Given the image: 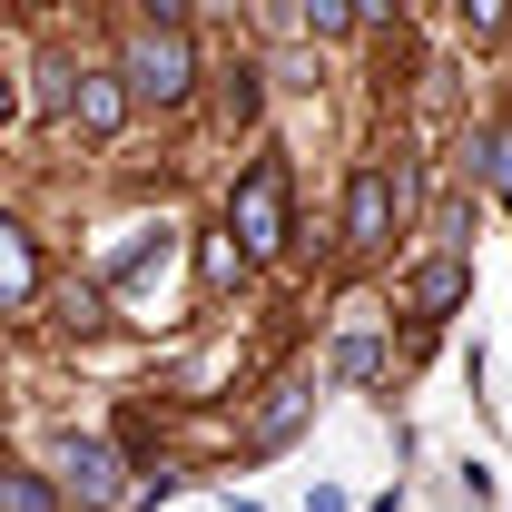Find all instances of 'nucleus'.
<instances>
[{
  "label": "nucleus",
  "mask_w": 512,
  "mask_h": 512,
  "mask_svg": "<svg viewBox=\"0 0 512 512\" xmlns=\"http://www.w3.org/2000/svg\"><path fill=\"white\" fill-rule=\"evenodd\" d=\"M355 20H394V0H355Z\"/></svg>",
  "instance_id": "nucleus-15"
},
{
  "label": "nucleus",
  "mask_w": 512,
  "mask_h": 512,
  "mask_svg": "<svg viewBox=\"0 0 512 512\" xmlns=\"http://www.w3.org/2000/svg\"><path fill=\"white\" fill-rule=\"evenodd\" d=\"M227 237H237L247 266L286 256V158H256L247 178H237V197H227Z\"/></svg>",
  "instance_id": "nucleus-1"
},
{
  "label": "nucleus",
  "mask_w": 512,
  "mask_h": 512,
  "mask_svg": "<svg viewBox=\"0 0 512 512\" xmlns=\"http://www.w3.org/2000/svg\"><path fill=\"white\" fill-rule=\"evenodd\" d=\"M0 512H60V503H50V483H20V473H10V483H0Z\"/></svg>",
  "instance_id": "nucleus-12"
},
{
  "label": "nucleus",
  "mask_w": 512,
  "mask_h": 512,
  "mask_svg": "<svg viewBox=\"0 0 512 512\" xmlns=\"http://www.w3.org/2000/svg\"><path fill=\"white\" fill-rule=\"evenodd\" d=\"M296 20H306L316 40H345V30H355V0H296Z\"/></svg>",
  "instance_id": "nucleus-9"
},
{
  "label": "nucleus",
  "mask_w": 512,
  "mask_h": 512,
  "mask_svg": "<svg viewBox=\"0 0 512 512\" xmlns=\"http://www.w3.org/2000/svg\"><path fill=\"white\" fill-rule=\"evenodd\" d=\"M306 512H355V503H345L335 483H316V493H306Z\"/></svg>",
  "instance_id": "nucleus-14"
},
{
  "label": "nucleus",
  "mask_w": 512,
  "mask_h": 512,
  "mask_svg": "<svg viewBox=\"0 0 512 512\" xmlns=\"http://www.w3.org/2000/svg\"><path fill=\"white\" fill-rule=\"evenodd\" d=\"M69 473H79L99 503H119V473H109V453H99V444H69Z\"/></svg>",
  "instance_id": "nucleus-8"
},
{
  "label": "nucleus",
  "mask_w": 512,
  "mask_h": 512,
  "mask_svg": "<svg viewBox=\"0 0 512 512\" xmlns=\"http://www.w3.org/2000/svg\"><path fill=\"white\" fill-rule=\"evenodd\" d=\"M463 286H473V266H463V256L414 266V306H424V316H453V306H463Z\"/></svg>",
  "instance_id": "nucleus-6"
},
{
  "label": "nucleus",
  "mask_w": 512,
  "mask_h": 512,
  "mask_svg": "<svg viewBox=\"0 0 512 512\" xmlns=\"http://www.w3.org/2000/svg\"><path fill=\"white\" fill-rule=\"evenodd\" d=\"M453 10H463L473 40H503V20H512V0H453Z\"/></svg>",
  "instance_id": "nucleus-10"
},
{
  "label": "nucleus",
  "mask_w": 512,
  "mask_h": 512,
  "mask_svg": "<svg viewBox=\"0 0 512 512\" xmlns=\"http://www.w3.org/2000/svg\"><path fill=\"white\" fill-rule=\"evenodd\" d=\"M394 237V168H355L345 178V247H384Z\"/></svg>",
  "instance_id": "nucleus-3"
},
{
  "label": "nucleus",
  "mask_w": 512,
  "mask_h": 512,
  "mask_svg": "<svg viewBox=\"0 0 512 512\" xmlns=\"http://www.w3.org/2000/svg\"><path fill=\"white\" fill-rule=\"evenodd\" d=\"M40 296V256H30V237L0 217V306H30Z\"/></svg>",
  "instance_id": "nucleus-5"
},
{
  "label": "nucleus",
  "mask_w": 512,
  "mask_h": 512,
  "mask_svg": "<svg viewBox=\"0 0 512 512\" xmlns=\"http://www.w3.org/2000/svg\"><path fill=\"white\" fill-rule=\"evenodd\" d=\"M473 158H483V188L512 197V128H483V138H473Z\"/></svg>",
  "instance_id": "nucleus-7"
},
{
  "label": "nucleus",
  "mask_w": 512,
  "mask_h": 512,
  "mask_svg": "<svg viewBox=\"0 0 512 512\" xmlns=\"http://www.w3.org/2000/svg\"><path fill=\"white\" fill-rule=\"evenodd\" d=\"M119 79H128V99H188L197 89V50H188V30H168V20H138L128 30V60H119Z\"/></svg>",
  "instance_id": "nucleus-2"
},
{
  "label": "nucleus",
  "mask_w": 512,
  "mask_h": 512,
  "mask_svg": "<svg viewBox=\"0 0 512 512\" xmlns=\"http://www.w3.org/2000/svg\"><path fill=\"white\" fill-rule=\"evenodd\" d=\"M148 20H168V30H188V0H138Z\"/></svg>",
  "instance_id": "nucleus-13"
},
{
  "label": "nucleus",
  "mask_w": 512,
  "mask_h": 512,
  "mask_svg": "<svg viewBox=\"0 0 512 512\" xmlns=\"http://www.w3.org/2000/svg\"><path fill=\"white\" fill-rule=\"evenodd\" d=\"M10 109H20V89H10V79H0V119H10Z\"/></svg>",
  "instance_id": "nucleus-16"
},
{
  "label": "nucleus",
  "mask_w": 512,
  "mask_h": 512,
  "mask_svg": "<svg viewBox=\"0 0 512 512\" xmlns=\"http://www.w3.org/2000/svg\"><path fill=\"white\" fill-rule=\"evenodd\" d=\"M335 375H345V384L375 375V335H345V345H335Z\"/></svg>",
  "instance_id": "nucleus-11"
},
{
  "label": "nucleus",
  "mask_w": 512,
  "mask_h": 512,
  "mask_svg": "<svg viewBox=\"0 0 512 512\" xmlns=\"http://www.w3.org/2000/svg\"><path fill=\"white\" fill-rule=\"evenodd\" d=\"M69 119L89 128V138H109V128L128 119V79H109V69H69Z\"/></svg>",
  "instance_id": "nucleus-4"
}]
</instances>
